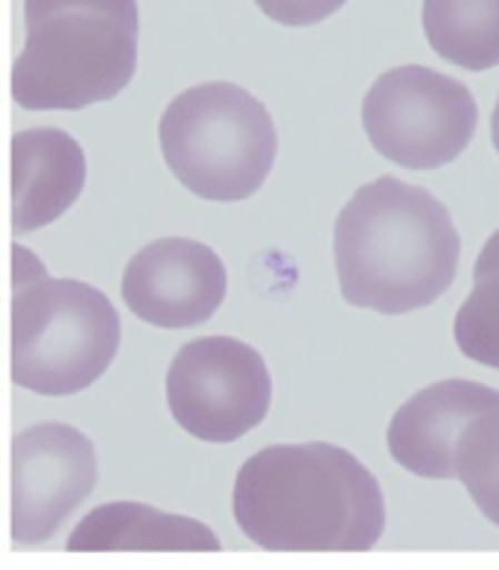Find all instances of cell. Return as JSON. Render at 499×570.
<instances>
[{"label": "cell", "mask_w": 499, "mask_h": 570, "mask_svg": "<svg viewBox=\"0 0 499 570\" xmlns=\"http://www.w3.org/2000/svg\"><path fill=\"white\" fill-rule=\"evenodd\" d=\"M234 518L272 553H366L386 530V500L345 448L272 445L237 471Z\"/></svg>", "instance_id": "cell-1"}, {"label": "cell", "mask_w": 499, "mask_h": 570, "mask_svg": "<svg viewBox=\"0 0 499 570\" xmlns=\"http://www.w3.org/2000/svg\"><path fill=\"white\" fill-rule=\"evenodd\" d=\"M459 258L445 203L395 176L362 185L336 217V275L351 307L386 316L429 307L452 284Z\"/></svg>", "instance_id": "cell-2"}, {"label": "cell", "mask_w": 499, "mask_h": 570, "mask_svg": "<svg viewBox=\"0 0 499 570\" xmlns=\"http://www.w3.org/2000/svg\"><path fill=\"white\" fill-rule=\"evenodd\" d=\"M27 41L12 97L30 111L114 100L138 68V0H24Z\"/></svg>", "instance_id": "cell-3"}, {"label": "cell", "mask_w": 499, "mask_h": 570, "mask_svg": "<svg viewBox=\"0 0 499 570\" xmlns=\"http://www.w3.org/2000/svg\"><path fill=\"white\" fill-rule=\"evenodd\" d=\"M120 320L106 293L53 278L41 261L12 246V381L36 395L62 399L88 390L114 363Z\"/></svg>", "instance_id": "cell-4"}, {"label": "cell", "mask_w": 499, "mask_h": 570, "mask_svg": "<svg viewBox=\"0 0 499 570\" xmlns=\"http://www.w3.org/2000/svg\"><path fill=\"white\" fill-rule=\"evenodd\" d=\"M158 141L172 176L211 203L255 196L278 158L272 115L234 82H202L181 91L161 115Z\"/></svg>", "instance_id": "cell-5"}, {"label": "cell", "mask_w": 499, "mask_h": 570, "mask_svg": "<svg viewBox=\"0 0 499 570\" xmlns=\"http://www.w3.org/2000/svg\"><path fill=\"white\" fill-rule=\"evenodd\" d=\"M479 124L473 95L459 79L423 65L382 73L362 100V126L382 158L409 170H436L470 147Z\"/></svg>", "instance_id": "cell-6"}, {"label": "cell", "mask_w": 499, "mask_h": 570, "mask_svg": "<svg viewBox=\"0 0 499 570\" xmlns=\"http://www.w3.org/2000/svg\"><path fill=\"white\" fill-rule=\"evenodd\" d=\"M167 404L190 436L228 445L258 428L272 404V377L258 348L234 336H202L176 354Z\"/></svg>", "instance_id": "cell-7"}, {"label": "cell", "mask_w": 499, "mask_h": 570, "mask_svg": "<svg viewBox=\"0 0 499 570\" xmlns=\"http://www.w3.org/2000/svg\"><path fill=\"white\" fill-rule=\"evenodd\" d=\"M94 442L71 424H36L12 439L9 535L16 544H41L94 492Z\"/></svg>", "instance_id": "cell-8"}, {"label": "cell", "mask_w": 499, "mask_h": 570, "mask_svg": "<svg viewBox=\"0 0 499 570\" xmlns=\"http://www.w3.org/2000/svg\"><path fill=\"white\" fill-rule=\"evenodd\" d=\"M120 289L126 307L147 325L196 328L226 302L228 273L211 246L190 237H161L129 261Z\"/></svg>", "instance_id": "cell-9"}, {"label": "cell", "mask_w": 499, "mask_h": 570, "mask_svg": "<svg viewBox=\"0 0 499 570\" xmlns=\"http://www.w3.org/2000/svg\"><path fill=\"white\" fill-rule=\"evenodd\" d=\"M491 410H499V390L485 383H432L406 401L391 419V460L427 480H452L459 436L473 419Z\"/></svg>", "instance_id": "cell-10"}, {"label": "cell", "mask_w": 499, "mask_h": 570, "mask_svg": "<svg viewBox=\"0 0 499 570\" xmlns=\"http://www.w3.org/2000/svg\"><path fill=\"white\" fill-rule=\"evenodd\" d=\"M88 179L86 153L62 129L12 135V232L27 235L62 217Z\"/></svg>", "instance_id": "cell-11"}, {"label": "cell", "mask_w": 499, "mask_h": 570, "mask_svg": "<svg viewBox=\"0 0 499 570\" xmlns=\"http://www.w3.org/2000/svg\"><path fill=\"white\" fill-rule=\"evenodd\" d=\"M219 539L196 518L170 515L147 503H106L88 512L68 539L73 553H118V550H199L217 553Z\"/></svg>", "instance_id": "cell-12"}, {"label": "cell", "mask_w": 499, "mask_h": 570, "mask_svg": "<svg viewBox=\"0 0 499 570\" xmlns=\"http://www.w3.org/2000/svg\"><path fill=\"white\" fill-rule=\"evenodd\" d=\"M429 48L465 71L499 65V0H423Z\"/></svg>", "instance_id": "cell-13"}, {"label": "cell", "mask_w": 499, "mask_h": 570, "mask_svg": "<svg viewBox=\"0 0 499 570\" xmlns=\"http://www.w3.org/2000/svg\"><path fill=\"white\" fill-rule=\"evenodd\" d=\"M452 334L465 357L499 368V232L476 258L473 293L456 313Z\"/></svg>", "instance_id": "cell-14"}, {"label": "cell", "mask_w": 499, "mask_h": 570, "mask_svg": "<svg viewBox=\"0 0 499 570\" xmlns=\"http://www.w3.org/2000/svg\"><path fill=\"white\" fill-rule=\"evenodd\" d=\"M456 480L468 489L479 512L499 527V410L473 419L459 436Z\"/></svg>", "instance_id": "cell-15"}, {"label": "cell", "mask_w": 499, "mask_h": 570, "mask_svg": "<svg viewBox=\"0 0 499 570\" xmlns=\"http://www.w3.org/2000/svg\"><path fill=\"white\" fill-rule=\"evenodd\" d=\"M266 18L281 27H316L336 16L348 0H255Z\"/></svg>", "instance_id": "cell-16"}, {"label": "cell", "mask_w": 499, "mask_h": 570, "mask_svg": "<svg viewBox=\"0 0 499 570\" xmlns=\"http://www.w3.org/2000/svg\"><path fill=\"white\" fill-rule=\"evenodd\" d=\"M491 138H493V147L499 153V97H497V106H493V118H491Z\"/></svg>", "instance_id": "cell-17"}]
</instances>
